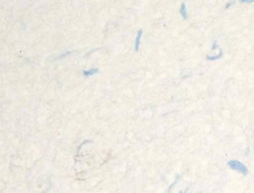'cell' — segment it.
I'll list each match as a JSON object with an SVG mask.
<instances>
[{
	"mask_svg": "<svg viewBox=\"0 0 254 193\" xmlns=\"http://www.w3.org/2000/svg\"><path fill=\"white\" fill-rule=\"evenodd\" d=\"M221 55H222V52H220V54L217 56H208L207 58H208V59H209V60H215V59H217V58H219L220 57H221Z\"/></svg>",
	"mask_w": 254,
	"mask_h": 193,
	"instance_id": "obj_5",
	"label": "cell"
},
{
	"mask_svg": "<svg viewBox=\"0 0 254 193\" xmlns=\"http://www.w3.org/2000/svg\"><path fill=\"white\" fill-rule=\"evenodd\" d=\"M180 13L183 19L188 18V12H187V9H186V5L184 2H182L180 5Z\"/></svg>",
	"mask_w": 254,
	"mask_h": 193,
	"instance_id": "obj_3",
	"label": "cell"
},
{
	"mask_svg": "<svg viewBox=\"0 0 254 193\" xmlns=\"http://www.w3.org/2000/svg\"><path fill=\"white\" fill-rule=\"evenodd\" d=\"M143 35V31L141 29L139 30L137 32V35L136 37H135V51H138L139 49V46H140V43H141V39Z\"/></svg>",
	"mask_w": 254,
	"mask_h": 193,
	"instance_id": "obj_1",
	"label": "cell"
},
{
	"mask_svg": "<svg viewBox=\"0 0 254 193\" xmlns=\"http://www.w3.org/2000/svg\"><path fill=\"white\" fill-rule=\"evenodd\" d=\"M229 164H230V165L231 167H234V168L238 169L239 171H242L243 173H245V171H246V168L244 167V165H242L241 163H240L237 161H231V162H229Z\"/></svg>",
	"mask_w": 254,
	"mask_h": 193,
	"instance_id": "obj_2",
	"label": "cell"
},
{
	"mask_svg": "<svg viewBox=\"0 0 254 193\" xmlns=\"http://www.w3.org/2000/svg\"><path fill=\"white\" fill-rule=\"evenodd\" d=\"M98 72V69L97 68H92L90 70H83L82 74L83 76L85 77H89L91 75H93L96 74Z\"/></svg>",
	"mask_w": 254,
	"mask_h": 193,
	"instance_id": "obj_4",
	"label": "cell"
}]
</instances>
